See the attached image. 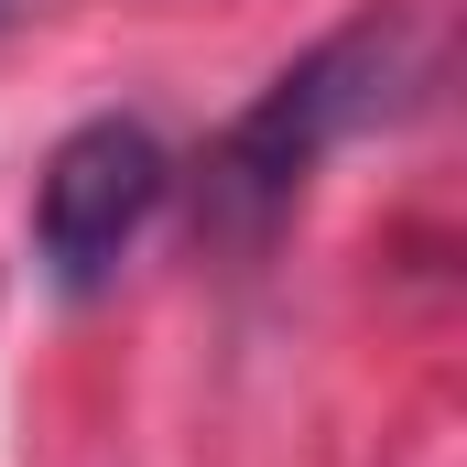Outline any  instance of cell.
<instances>
[{"mask_svg":"<svg viewBox=\"0 0 467 467\" xmlns=\"http://www.w3.org/2000/svg\"><path fill=\"white\" fill-rule=\"evenodd\" d=\"M380 55H391V33H380V22H348V33L316 44L294 77H272L261 109H239V130L218 141V163H207V196H218L229 229H261V218L316 174V152H327L358 119V99L380 88Z\"/></svg>","mask_w":467,"mask_h":467,"instance_id":"1","label":"cell"},{"mask_svg":"<svg viewBox=\"0 0 467 467\" xmlns=\"http://www.w3.org/2000/svg\"><path fill=\"white\" fill-rule=\"evenodd\" d=\"M163 185H174V163H163V141H152L141 119H88V130H66L55 163H44V185H33V250H44V272H55L66 294L109 283L119 250L141 239V218L163 207Z\"/></svg>","mask_w":467,"mask_h":467,"instance_id":"2","label":"cell"}]
</instances>
